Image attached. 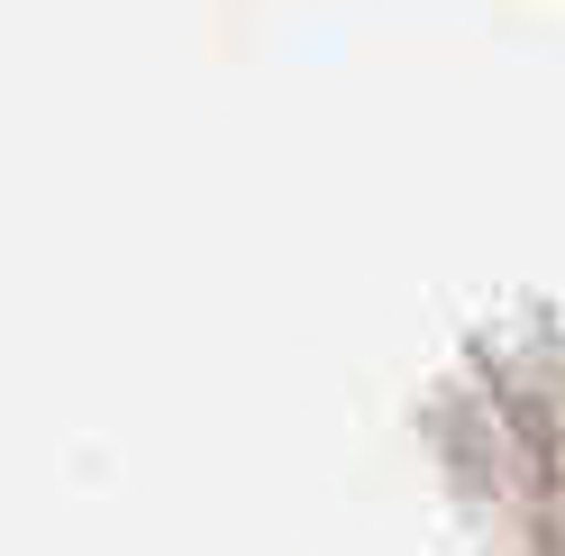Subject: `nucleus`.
Returning <instances> with one entry per match:
<instances>
[]
</instances>
